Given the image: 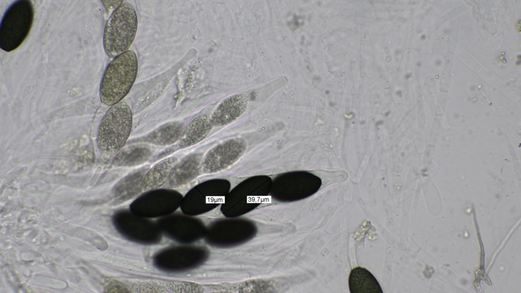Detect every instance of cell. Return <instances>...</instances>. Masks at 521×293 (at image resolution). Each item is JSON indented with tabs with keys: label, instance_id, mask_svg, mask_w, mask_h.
Wrapping results in <instances>:
<instances>
[{
	"label": "cell",
	"instance_id": "obj_1",
	"mask_svg": "<svg viewBox=\"0 0 521 293\" xmlns=\"http://www.w3.org/2000/svg\"><path fill=\"white\" fill-rule=\"evenodd\" d=\"M137 58L132 50L113 58L107 65L101 78L99 94L104 104L112 106L129 93L136 78Z\"/></svg>",
	"mask_w": 521,
	"mask_h": 293
},
{
	"label": "cell",
	"instance_id": "obj_5",
	"mask_svg": "<svg viewBox=\"0 0 521 293\" xmlns=\"http://www.w3.org/2000/svg\"><path fill=\"white\" fill-rule=\"evenodd\" d=\"M245 148L244 140L239 138L229 139L214 146L201 161V172L207 174L224 169L242 156Z\"/></svg>",
	"mask_w": 521,
	"mask_h": 293
},
{
	"label": "cell",
	"instance_id": "obj_9",
	"mask_svg": "<svg viewBox=\"0 0 521 293\" xmlns=\"http://www.w3.org/2000/svg\"><path fill=\"white\" fill-rule=\"evenodd\" d=\"M351 293H383L374 276L367 269L357 267L351 270L349 278Z\"/></svg>",
	"mask_w": 521,
	"mask_h": 293
},
{
	"label": "cell",
	"instance_id": "obj_3",
	"mask_svg": "<svg viewBox=\"0 0 521 293\" xmlns=\"http://www.w3.org/2000/svg\"><path fill=\"white\" fill-rule=\"evenodd\" d=\"M137 17L133 7L122 3L111 13L105 26L103 44L106 55L114 58L126 52L134 41Z\"/></svg>",
	"mask_w": 521,
	"mask_h": 293
},
{
	"label": "cell",
	"instance_id": "obj_4",
	"mask_svg": "<svg viewBox=\"0 0 521 293\" xmlns=\"http://www.w3.org/2000/svg\"><path fill=\"white\" fill-rule=\"evenodd\" d=\"M34 9L28 0H18L6 10L0 24V47L6 52L18 48L28 35L34 19Z\"/></svg>",
	"mask_w": 521,
	"mask_h": 293
},
{
	"label": "cell",
	"instance_id": "obj_6",
	"mask_svg": "<svg viewBox=\"0 0 521 293\" xmlns=\"http://www.w3.org/2000/svg\"><path fill=\"white\" fill-rule=\"evenodd\" d=\"M248 99L244 94H236L224 99L211 118L213 126L226 125L240 116L247 107Z\"/></svg>",
	"mask_w": 521,
	"mask_h": 293
},
{
	"label": "cell",
	"instance_id": "obj_7",
	"mask_svg": "<svg viewBox=\"0 0 521 293\" xmlns=\"http://www.w3.org/2000/svg\"><path fill=\"white\" fill-rule=\"evenodd\" d=\"M211 118L201 114L193 119L183 131L177 143L168 152L176 151L193 146L202 141L213 128Z\"/></svg>",
	"mask_w": 521,
	"mask_h": 293
},
{
	"label": "cell",
	"instance_id": "obj_2",
	"mask_svg": "<svg viewBox=\"0 0 521 293\" xmlns=\"http://www.w3.org/2000/svg\"><path fill=\"white\" fill-rule=\"evenodd\" d=\"M132 114L129 105L120 102L108 109L100 122L97 145L101 154L112 156L125 145L132 127Z\"/></svg>",
	"mask_w": 521,
	"mask_h": 293
},
{
	"label": "cell",
	"instance_id": "obj_8",
	"mask_svg": "<svg viewBox=\"0 0 521 293\" xmlns=\"http://www.w3.org/2000/svg\"><path fill=\"white\" fill-rule=\"evenodd\" d=\"M177 163L178 158L170 156L155 164L146 174L142 183V189L146 191L162 186L170 178Z\"/></svg>",
	"mask_w": 521,
	"mask_h": 293
},
{
	"label": "cell",
	"instance_id": "obj_11",
	"mask_svg": "<svg viewBox=\"0 0 521 293\" xmlns=\"http://www.w3.org/2000/svg\"><path fill=\"white\" fill-rule=\"evenodd\" d=\"M180 128V126H178V125H175L174 124H169L154 133L153 134V138L150 139H151V140L152 139L154 140V143L156 144L159 143L165 144H169L170 142L173 143L178 140V138L179 139L181 136L176 135L166 134L181 129Z\"/></svg>",
	"mask_w": 521,
	"mask_h": 293
},
{
	"label": "cell",
	"instance_id": "obj_10",
	"mask_svg": "<svg viewBox=\"0 0 521 293\" xmlns=\"http://www.w3.org/2000/svg\"><path fill=\"white\" fill-rule=\"evenodd\" d=\"M199 164L200 163L195 156H191L185 159L183 162L177 164L172 170L170 177L171 178V179H172L176 181L181 176L177 184H180L182 178H183L182 182L191 179L196 175L198 171Z\"/></svg>",
	"mask_w": 521,
	"mask_h": 293
}]
</instances>
